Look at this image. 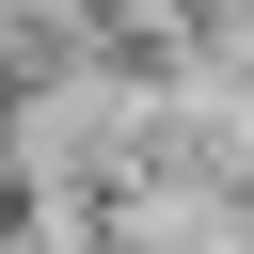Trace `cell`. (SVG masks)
I'll list each match as a JSON object with an SVG mask.
<instances>
[]
</instances>
